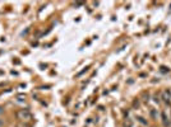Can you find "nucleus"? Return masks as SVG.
<instances>
[{
  "mask_svg": "<svg viewBox=\"0 0 171 127\" xmlns=\"http://www.w3.org/2000/svg\"><path fill=\"white\" fill-rule=\"evenodd\" d=\"M1 112H3V109H1V107H0V113H1Z\"/></svg>",
  "mask_w": 171,
  "mask_h": 127,
  "instance_id": "nucleus-7",
  "label": "nucleus"
},
{
  "mask_svg": "<svg viewBox=\"0 0 171 127\" xmlns=\"http://www.w3.org/2000/svg\"><path fill=\"white\" fill-rule=\"evenodd\" d=\"M16 116L20 122H29V121H32V114L28 109H19V111H17Z\"/></svg>",
  "mask_w": 171,
  "mask_h": 127,
  "instance_id": "nucleus-1",
  "label": "nucleus"
},
{
  "mask_svg": "<svg viewBox=\"0 0 171 127\" xmlns=\"http://www.w3.org/2000/svg\"><path fill=\"white\" fill-rule=\"evenodd\" d=\"M162 122H164L165 127H170L171 126V121L166 117V114H165V113H162Z\"/></svg>",
  "mask_w": 171,
  "mask_h": 127,
  "instance_id": "nucleus-3",
  "label": "nucleus"
},
{
  "mask_svg": "<svg viewBox=\"0 0 171 127\" xmlns=\"http://www.w3.org/2000/svg\"><path fill=\"white\" fill-rule=\"evenodd\" d=\"M1 126H3V121L0 120V127H1Z\"/></svg>",
  "mask_w": 171,
  "mask_h": 127,
  "instance_id": "nucleus-6",
  "label": "nucleus"
},
{
  "mask_svg": "<svg viewBox=\"0 0 171 127\" xmlns=\"http://www.w3.org/2000/svg\"><path fill=\"white\" fill-rule=\"evenodd\" d=\"M165 114H166V117L169 118V120L171 121V105H167V108H166V111L164 112Z\"/></svg>",
  "mask_w": 171,
  "mask_h": 127,
  "instance_id": "nucleus-4",
  "label": "nucleus"
},
{
  "mask_svg": "<svg viewBox=\"0 0 171 127\" xmlns=\"http://www.w3.org/2000/svg\"><path fill=\"white\" fill-rule=\"evenodd\" d=\"M132 126H133V122H132L130 118L125 120V122H124V127H132Z\"/></svg>",
  "mask_w": 171,
  "mask_h": 127,
  "instance_id": "nucleus-5",
  "label": "nucleus"
},
{
  "mask_svg": "<svg viewBox=\"0 0 171 127\" xmlns=\"http://www.w3.org/2000/svg\"><path fill=\"white\" fill-rule=\"evenodd\" d=\"M161 99H164V102H166V103H170V100H171V91H170V89L162 90Z\"/></svg>",
  "mask_w": 171,
  "mask_h": 127,
  "instance_id": "nucleus-2",
  "label": "nucleus"
}]
</instances>
